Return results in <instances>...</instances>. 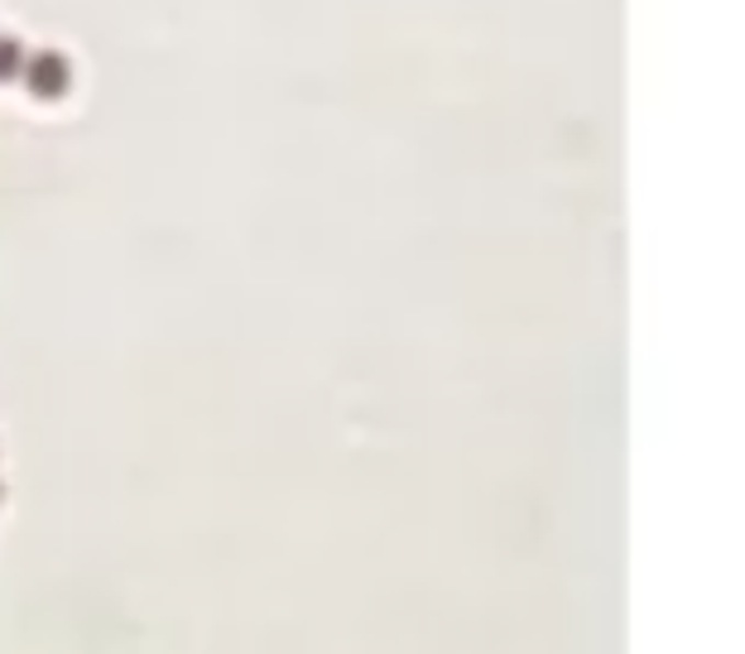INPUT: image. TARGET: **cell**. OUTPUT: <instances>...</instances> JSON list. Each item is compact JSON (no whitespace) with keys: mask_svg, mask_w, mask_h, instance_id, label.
Here are the masks:
<instances>
[{"mask_svg":"<svg viewBox=\"0 0 745 654\" xmlns=\"http://www.w3.org/2000/svg\"><path fill=\"white\" fill-rule=\"evenodd\" d=\"M20 82L34 102H63L72 92V58L63 48H39V54L24 58Z\"/></svg>","mask_w":745,"mask_h":654,"instance_id":"obj_1","label":"cell"},{"mask_svg":"<svg viewBox=\"0 0 745 654\" xmlns=\"http://www.w3.org/2000/svg\"><path fill=\"white\" fill-rule=\"evenodd\" d=\"M24 58H30V48L20 34H0V82H20Z\"/></svg>","mask_w":745,"mask_h":654,"instance_id":"obj_2","label":"cell"},{"mask_svg":"<svg viewBox=\"0 0 745 654\" xmlns=\"http://www.w3.org/2000/svg\"><path fill=\"white\" fill-rule=\"evenodd\" d=\"M0 496H5V490H0Z\"/></svg>","mask_w":745,"mask_h":654,"instance_id":"obj_3","label":"cell"}]
</instances>
